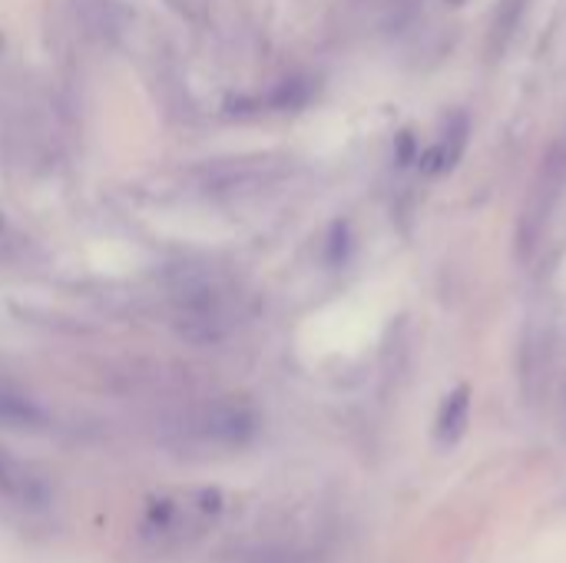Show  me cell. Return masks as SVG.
I'll return each instance as SVG.
<instances>
[{"mask_svg":"<svg viewBox=\"0 0 566 563\" xmlns=\"http://www.w3.org/2000/svg\"><path fill=\"white\" fill-rule=\"evenodd\" d=\"M166 299L179 332L192 342H219L242 315L239 285L216 265L182 262L166 275Z\"/></svg>","mask_w":566,"mask_h":563,"instance_id":"cell-1","label":"cell"},{"mask_svg":"<svg viewBox=\"0 0 566 563\" xmlns=\"http://www.w3.org/2000/svg\"><path fill=\"white\" fill-rule=\"evenodd\" d=\"M272 163L269 159H235V163H212L202 169V189L209 196H242L262 189L269 183Z\"/></svg>","mask_w":566,"mask_h":563,"instance_id":"cell-2","label":"cell"},{"mask_svg":"<svg viewBox=\"0 0 566 563\" xmlns=\"http://www.w3.org/2000/svg\"><path fill=\"white\" fill-rule=\"evenodd\" d=\"M0 494L17 504H27V508L46 504V488L20 461H13L3 451H0Z\"/></svg>","mask_w":566,"mask_h":563,"instance_id":"cell-3","label":"cell"},{"mask_svg":"<svg viewBox=\"0 0 566 563\" xmlns=\"http://www.w3.org/2000/svg\"><path fill=\"white\" fill-rule=\"evenodd\" d=\"M464 136H468V123H464V116H451V123H448V129L438 136L434 149L424 156V169H428V173H448V169L461 159Z\"/></svg>","mask_w":566,"mask_h":563,"instance_id":"cell-4","label":"cell"},{"mask_svg":"<svg viewBox=\"0 0 566 563\" xmlns=\"http://www.w3.org/2000/svg\"><path fill=\"white\" fill-rule=\"evenodd\" d=\"M468 388H458L448 402H444V408H441V415H438V438L444 441V445H454L461 435H464V428H468Z\"/></svg>","mask_w":566,"mask_h":563,"instance_id":"cell-5","label":"cell"},{"mask_svg":"<svg viewBox=\"0 0 566 563\" xmlns=\"http://www.w3.org/2000/svg\"><path fill=\"white\" fill-rule=\"evenodd\" d=\"M43 415L33 402L13 395V392H0V425H10V428H33L40 425Z\"/></svg>","mask_w":566,"mask_h":563,"instance_id":"cell-6","label":"cell"},{"mask_svg":"<svg viewBox=\"0 0 566 563\" xmlns=\"http://www.w3.org/2000/svg\"><path fill=\"white\" fill-rule=\"evenodd\" d=\"M451 3H458V0H451Z\"/></svg>","mask_w":566,"mask_h":563,"instance_id":"cell-7","label":"cell"}]
</instances>
